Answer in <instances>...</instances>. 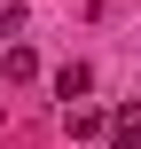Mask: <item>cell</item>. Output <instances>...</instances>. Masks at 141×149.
Instances as JSON below:
<instances>
[{
    "mask_svg": "<svg viewBox=\"0 0 141 149\" xmlns=\"http://www.w3.org/2000/svg\"><path fill=\"white\" fill-rule=\"evenodd\" d=\"M110 149H141V110H133V102L110 118Z\"/></svg>",
    "mask_w": 141,
    "mask_h": 149,
    "instance_id": "cell-2",
    "label": "cell"
},
{
    "mask_svg": "<svg viewBox=\"0 0 141 149\" xmlns=\"http://www.w3.org/2000/svg\"><path fill=\"white\" fill-rule=\"evenodd\" d=\"M86 86H94V71H86V63H63V71H55V102H78Z\"/></svg>",
    "mask_w": 141,
    "mask_h": 149,
    "instance_id": "cell-1",
    "label": "cell"
}]
</instances>
